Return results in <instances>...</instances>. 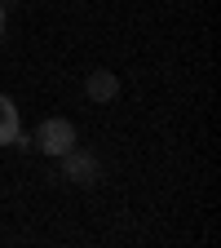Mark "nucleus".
Here are the masks:
<instances>
[{
    "instance_id": "423d86ee",
    "label": "nucleus",
    "mask_w": 221,
    "mask_h": 248,
    "mask_svg": "<svg viewBox=\"0 0 221 248\" xmlns=\"http://www.w3.org/2000/svg\"><path fill=\"white\" fill-rule=\"evenodd\" d=\"M0 5H14V0H0Z\"/></svg>"
},
{
    "instance_id": "f03ea898",
    "label": "nucleus",
    "mask_w": 221,
    "mask_h": 248,
    "mask_svg": "<svg viewBox=\"0 0 221 248\" xmlns=\"http://www.w3.org/2000/svg\"><path fill=\"white\" fill-rule=\"evenodd\" d=\"M62 160V177L67 182H75V186H98V177H102V164H98V155L93 151H67V155H58Z\"/></svg>"
},
{
    "instance_id": "39448f33",
    "label": "nucleus",
    "mask_w": 221,
    "mask_h": 248,
    "mask_svg": "<svg viewBox=\"0 0 221 248\" xmlns=\"http://www.w3.org/2000/svg\"><path fill=\"white\" fill-rule=\"evenodd\" d=\"M9 5H0V36H5V22H9V14H5Z\"/></svg>"
},
{
    "instance_id": "20e7f679",
    "label": "nucleus",
    "mask_w": 221,
    "mask_h": 248,
    "mask_svg": "<svg viewBox=\"0 0 221 248\" xmlns=\"http://www.w3.org/2000/svg\"><path fill=\"white\" fill-rule=\"evenodd\" d=\"M18 133H22V115H18L9 93H0V146H14Z\"/></svg>"
},
{
    "instance_id": "7ed1b4c3",
    "label": "nucleus",
    "mask_w": 221,
    "mask_h": 248,
    "mask_svg": "<svg viewBox=\"0 0 221 248\" xmlns=\"http://www.w3.org/2000/svg\"><path fill=\"white\" fill-rule=\"evenodd\" d=\"M84 93H88V102H111L115 93H119V76H115V71H106V67L88 71V80H84Z\"/></svg>"
},
{
    "instance_id": "f257e3e1",
    "label": "nucleus",
    "mask_w": 221,
    "mask_h": 248,
    "mask_svg": "<svg viewBox=\"0 0 221 248\" xmlns=\"http://www.w3.org/2000/svg\"><path fill=\"white\" fill-rule=\"evenodd\" d=\"M75 146V124L71 120H62V115H53V120H44L40 129H36V151H44V155H67Z\"/></svg>"
}]
</instances>
